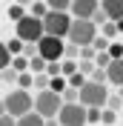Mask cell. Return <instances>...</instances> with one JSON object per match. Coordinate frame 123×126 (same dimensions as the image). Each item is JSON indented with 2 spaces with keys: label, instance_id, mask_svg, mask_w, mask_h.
Listing matches in <instances>:
<instances>
[{
  "label": "cell",
  "instance_id": "9c48e42d",
  "mask_svg": "<svg viewBox=\"0 0 123 126\" xmlns=\"http://www.w3.org/2000/svg\"><path fill=\"white\" fill-rule=\"evenodd\" d=\"M97 0H72V6H69V15L72 17H80V20H89V17L97 12Z\"/></svg>",
  "mask_w": 123,
  "mask_h": 126
},
{
  "label": "cell",
  "instance_id": "cb8c5ba5",
  "mask_svg": "<svg viewBox=\"0 0 123 126\" xmlns=\"http://www.w3.org/2000/svg\"><path fill=\"white\" fill-rule=\"evenodd\" d=\"M77 72V60H63L60 63V75L63 78H69V75H75Z\"/></svg>",
  "mask_w": 123,
  "mask_h": 126
},
{
  "label": "cell",
  "instance_id": "d4e9b609",
  "mask_svg": "<svg viewBox=\"0 0 123 126\" xmlns=\"http://www.w3.org/2000/svg\"><path fill=\"white\" fill-rule=\"evenodd\" d=\"M6 49H9V55H12V57H15V55H20V52H23V40H20V37L9 40V43H6Z\"/></svg>",
  "mask_w": 123,
  "mask_h": 126
},
{
  "label": "cell",
  "instance_id": "2e32d148",
  "mask_svg": "<svg viewBox=\"0 0 123 126\" xmlns=\"http://www.w3.org/2000/svg\"><path fill=\"white\" fill-rule=\"evenodd\" d=\"M92 63H94V66H97V69H106L109 63H112V57H109V52H94Z\"/></svg>",
  "mask_w": 123,
  "mask_h": 126
},
{
  "label": "cell",
  "instance_id": "30bf717a",
  "mask_svg": "<svg viewBox=\"0 0 123 126\" xmlns=\"http://www.w3.org/2000/svg\"><path fill=\"white\" fill-rule=\"evenodd\" d=\"M106 83H112V86H123V57H120V60H112L106 66Z\"/></svg>",
  "mask_w": 123,
  "mask_h": 126
},
{
  "label": "cell",
  "instance_id": "7a4b0ae2",
  "mask_svg": "<svg viewBox=\"0 0 123 126\" xmlns=\"http://www.w3.org/2000/svg\"><path fill=\"white\" fill-rule=\"evenodd\" d=\"M60 106H63V97L57 92H52V89H40V92L34 94V106H31V109L37 112L43 120H49V118H57Z\"/></svg>",
  "mask_w": 123,
  "mask_h": 126
},
{
  "label": "cell",
  "instance_id": "4fadbf2b",
  "mask_svg": "<svg viewBox=\"0 0 123 126\" xmlns=\"http://www.w3.org/2000/svg\"><path fill=\"white\" fill-rule=\"evenodd\" d=\"M29 72H31V75H40V72H46V60H43L40 55L29 57Z\"/></svg>",
  "mask_w": 123,
  "mask_h": 126
},
{
  "label": "cell",
  "instance_id": "ffe728a7",
  "mask_svg": "<svg viewBox=\"0 0 123 126\" xmlns=\"http://www.w3.org/2000/svg\"><path fill=\"white\" fill-rule=\"evenodd\" d=\"M9 66H12V55H9L6 43H0V72H3V69H9Z\"/></svg>",
  "mask_w": 123,
  "mask_h": 126
},
{
  "label": "cell",
  "instance_id": "ab89813d",
  "mask_svg": "<svg viewBox=\"0 0 123 126\" xmlns=\"http://www.w3.org/2000/svg\"><path fill=\"white\" fill-rule=\"evenodd\" d=\"M43 126H60V123H57V118H49V120H43Z\"/></svg>",
  "mask_w": 123,
  "mask_h": 126
},
{
  "label": "cell",
  "instance_id": "44dd1931",
  "mask_svg": "<svg viewBox=\"0 0 123 126\" xmlns=\"http://www.w3.org/2000/svg\"><path fill=\"white\" fill-rule=\"evenodd\" d=\"M26 15V6H17V3H12V6H9V20H20V17Z\"/></svg>",
  "mask_w": 123,
  "mask_h": 126
},
{
  "label": "cell",
  "instance_id": "4316f807",
  "mask_svg": "<svg viewBox=\"0 0 123 126\" xmlns=\"http://www.w3.org/2000/svg\"><path fill=\"white\" fill-rule=\"evenodd\" d=\"M100 26H103V37H106V40H115L117 37V29H115L112 20H106V23H100Z\"/></svg>",
  "mask_w": 123,
  "mask_h": 126
},
{
  "label": "cell",
  "instance_id": "f1b7e54d",
  "mask_svg": "<svg viewBox=\"0 0 123 126\" xmlns=\"http://www.w3.org/2000/svg\"><path fill=\"white\" fill-rule=\"evenodd\" d=\"M0 80H3V83H15V80H17V72L9 66V69H3V72H0Z\"/></svg>",
  "mask_w": 123,
  "mask_h": 126
},
{
  "label": "cell",
  "instance_id": "3957f363",
  "mask_svg": "<svg viewBox=\"0 0 123 126\" xmlns=\"http://www.w3.org/2000/svg\"><path fill=\"white\" fill-rule=\"evenodd\" d=\"M66 37H69V43H75V46H92V40L97 37V26H94L92 20L72 17V26H69V32H66Z\"/></svg>",
  "mask_w": 123,
  "mask_h": 126
},
{
  "label": "cell",
  "instance_id": "7402d4cb",
  "mask_svg": "<svg viewBox=\"0 0 123 126\" xmlns=\"http://www.w3.org/2000/svg\"><path fill=\"white\" fill-rule=\"evenodd\" d=\"M115 120H117V112H115V109H100V123L112 126Z\"/></svg>",
  "mask_w": 123,
  "mask_h": 126
},
{
  "label": "cell",
  "instance_id": "484cf974",
  "mask_svg": "<svg viewBox=\"0 0 123 126\" xmlns=\"http://www.w3.org/2000/svg\"><path fill=\"white\" fill-rule=\"evenodd\" d=\"M20 89H29L31 86V72H17V80H15Z\"/></svg>",
  "mask_w": 123,
  "mask_h": 126
},
{
  "label": "cell",
  "instance_id": "b9f144b4",
  "mask_svg": "<svg viewBox=\"0 0 123 126\" xmlns=\"http://www.w3.org/2000/svg\"><path fill=\"white\" fill-rule=\"evenodd\" d=\"M15 3H17V6H29L31 0H15Z\"/></svg>",
  "mask_w": 123,
  "mask_h": 126
},
{
  "label": "cell",
  "instance_id": "e0dca14e",
  "mask_svg": "<svg viewBox=\"0 0 123 126\" xmlns=\"http://www.w3.org/2000/svg\"><path fill=\"white\" fill-rule=\"evenodd\" d=\"M12 69H15V72H29V57L15 55V57H12Z\"/></svg>",
  "mask_w": 123,
  "mask_h": 126
},
{
  "label": "cell",
  "instance_id": "7bdbcfd3",
  "mask_svg": "<svg viewBox=\"0 0 123 126\" xmlns=\"http://www.w3.org/2000/svg\"><path fill=\"white\" fill-rule=\"evenodd\" d=\"M0 115H6V103L3 100H0Z\"/></svg>",
  "mask_w": 123,
  "mask_h": 126
},
{
  "label": "cell",
  "instance_id": "277c9868",
  "mask_svg": "<svg viewBox=\"0 0 123 126\" xmlns=\"http://www.w3.org/2000/svg\"><path fill=\"white\" fill-rule=\"evenodd\" d=\"M3 103H6V115H12V118H20V115L31 112V106H34V97L29 94V89H15V92H9L6 97H3Z\"/></svg>",
  "mask_w": 123,
  "mask_h": 126
},
{
  "label": "cell",
  "instance_id": "74e56055",
  "mask_svg": "<svg viewBox=\"0 0 123 126\" xmlns=\"http://www.w3.org/2000/svg\"><path fill=\"white\" fill-rule=\"evenodd\" d=\"M0 126H17V118H12V115H0Z\"/></svg>",
  "mask_w": 123,
  "mask_h": 126
},
{
  "label": "cell",
  "instance_id": "5bb4252c",
  "mask_svg": "<svg viewBox=\"0 0 123 126\" xmlns=\"http://www.w3.org/2000/svg\"><path fill=\"white\" fill-rule=\"evenodd\" d=\"M66 86H69V83H66V78H63V75H57V78H49V89H52V92L63 94V92H66Z\"/></svg>",
  "mask_w": 123,
  "mask_h": 126
},
{
  "label": "cell",
  "instance_id": "52a82bcc",
  "mask_svg": "<svg viewBox=\"0 0 123 126\" xmlns=\"http://www.w3.org/2000/svg\"><path fill=\"white\" fill-rule=\"evenodd\" d=\"M34 46H37V55L43 57L46 63H52V60H63V49H66L63 37H54V34H43V37H40Z\"/></svg>",
  "mask_w": 123,
  "mask_h": 126
},
{
  "label": "cell",
  "instance_id": "ba28073f",
  "mask_svg": "<svg viewBox=\"0 0 123 126\" xmlns=\"http://www.w3.org/2000/svg\"><path fill=\"white\" fill-rule=\"evenodd\" d=\"M57 123L60 126H86V106L80 103H63L57 112Z\"/></svg>",
  "mask_w": 123,
  "mask_h": 126
},
{
  "label": "cell",
  "instance_id": "603a6c76",
  "mask_svg": "<svg viewBox=\"0 0 123 126\" xmlns=\"http://www.w3.org/2000/svg\"><path fill=\"white\" fill-rule=\"evenodd\" d=\"M66 83H69L72 89H80L86 83V75H80V72H75V75H69V78H66Z\"/></svg>",
  "mask_w": 123,
  "mask_h": 126
},
{
  "label": "cell",
  "instance_id": "8d00e7d4",
  "mask_svg": "<svg viewBox=\"0 0 123 126\" xmlns=\"http://www.w3.org/2000/svg\"><path fill=\"white\" fill-rule=\"evenodd\" d=\"M20 55L23 57H34L37 55V46H34V43H23V52H20Z\"/></svg>",
  "mask_w": 123,
  "mask_h": 126
},
{
  "label": "cell",
  "instance_id": "6da1fadb",
  "mask_svg": "<svg viewBox=\"0 0 123 126\" xmlns=\"http://www.w3.org/2000/svg\"><path fill=\"white\" fill-rule=\"evenodd\" d=\"M109 97V86L106 83H94V80H86L83 86L77 89V103L86 106V109H103Z\"/></svg>",
  "mask_w": 123,
  "mask_h": 126
},
{
  "label": "cell",
  "instance_id": "1f68e13d",
  "mask_svg": "<svg viewBox=\"0 0 123 126\" xmlns=\"http://www.w3.org/2000/svg\"><path fill=\"white\" fill-rule=\"evenodd\" d=\"M109 43H112V40H106V37H94L92 40V49H94V52H106Z\"/></svg>",
  "mask_w": 123,
  "mask_h": 126
},
{
  "label": "cell",
  "instance_id": "e575fe53",
  "mask_svg": "<svg viewBox=\"0 0 123 126\" xmlns=\"http://www.w3.org/2000/svg\"><path fill=\"white\" fill-rule=\"evenodd\" d=\"M86 123H100V109H86Z\"/></svg>",
  "mask_w": 123,
  "mask_h": 126
},
{
  "label": "cell",
  "instance_id": "8fae6325",
  "mask_svg": "<svg viewBox=\"0 0 123 126\" xmlns=\"http://www.w3.org/2000/svg\"><path fill=\"white\" fill-rule=\"evenodd\" d=\"M100 12L106 15V20H120L123 17V0H103V6H100Z\"/></svg>",
  "mask_w": 123,
  "mask_h": 126
},
{
  "label": "cell",
  "instance_id": "d6a6232c",
  "mask_svg": "<svg viewBox=\"0 0 123 126\" xmlns=\"http://www.w3.org/2000/svg\"><path fill=\"white\" fill-rule=\"evenodd\" d=\"M60 97H63V103H75V100H77V89H72V86H66V92H63Z\"/></svg>",
  "mask_w": 123,
  "mask_h": 126
},
{
  "label": "cell",
  "instance_id": "83f0119b",
  "mask_svg": "<svg viewBox=\"0 0 123 126\" xmlns=\"http://www.w3.org/2000/svg\"><path fill=\"white\" fill-rule=\"evenodd\" d=\"M46 12H49V6H46V3H34V0H31V12H29L31 17H43Z\"/></svg>",
  "mask_w": 123,
  "mask_h": 126
},
{
  "label": "cell",
  "instance_id": "d590c367",
  "mask_svg": "<svg viewBox=\"0 0 123 126\" xmlns=\"http://www.w3.org/2000/svg\"><path fill=\"white\" fill-rule=\"evenodd\" d=\"M92 80H94V83H106V69H97V66H94V72H92Z\"/></svg>",
  "mask_w": 123,
  "mask_h": 126
},
{
  "label": "cell",
  "instance_id": "8992f818",
  "mask_svg": "<svg viewBox=\"0 0 123 126\" xmlns=\"http://www.w3.org/2000/svg\"><path fill=\"white\" fill-rule=\"evenodd\" d=\"M15 29H17V37L23 40V43H37L43 37V20L40 17H31L29 12L15 23Z\"/></svg>",
  "mask_w": 123,
  "mask_h": 126
},
{
  "label": "cell",
  "instance_id": "f546056e",
  "mask_svg": "<svg viewBox=\"0 0 123 126\" xmlns=\"http://www.w3.org/2000/svg\"><path fill=\"white\" fill-rule=\"evenodd\" d=\"M77 72H80V75H92V72H94V63L92 60H77Z\"/></svg>",
  "mask_w": 123,
  "mask_h": 126
},
{
  "label": "cell",
  "instance_id": "5b68a950",
  "mask_svg": "<svg viewBox=\"0 0 123 126\" xmlns=\"http://www.w3.org/2000/svg\"><path fill=\"white\" fill-rule=\"evenodd\" d=\"M40 20H43V34H54V37H66V32L72 26V15L69 12H52L49 9Z\"/></svg>",
  "mask_w": 123,
  "mask_h": 126
},
{
  "label": "cell",
  "instance_id": "836d02e7",
  "mask_svg": "<svg viewBox=\"0 0 123 126\" xmlns=\"http://www.w3.org/2000/svg\"><path fill=\"white\" fill-rule=\"evenodd\" d=\"M46 75H49V78H57V75H60V63H57V60L46 63Z\"/></svg>",
  "mask_w": 123,
  "mask_h": 126
},
{
  "label": "cell",
  "instance_id": "4dcf8cb0",
  "mask_svg": "<svg viewBox=\"0 0 123 126\" xmlns=\"http://www.w3.org/2000/svg\"><path fill=\"white\" fill-rule=\"evenodd\" d=\"M103 109H123V100H120V97H117V94H115V97H112V94H109V97H106V106H103Z\"/></svg>",
  "mask_w": 123,
  "mask_h": 126
},
{
  "label": "cell",
  "instance_id": "9a60e30c",
  "mask_svg": "<svg viewBox=\"0 0 123 126\" xmlns=\"http://www.w3.org/2000/svg\"><path fill=\"white\" fill-rule=\"evenodd\" d=\"M106 52H109V57H112V60H120V57H123V43H120V40H112Z\"/></svg>",
  "mask_w": 123,
  "mask_h": 126
},
{
  "label": "cell",
  "instance_id": "d6986e66",
  "mask_svg": "<svg viewBox=\"0 0 123 126\" xmlns=\"http://www.w3.org/2000/svg\"><path fill=\"white\" fill-rule=\"evenodd\" d=\"M31 86H37V92H40V89H49V75H46V72L31 75Z\"/></svg>",
  "mask_w": 123,
  "mask_h": 126
},
{
  "label": "cell",
  "instance_id": "f35d334b",
  "mask_svg": "<svg viewBox=\"0 0 123 126\" xmlns=\"http://www.w3.org/2000/svg\"><path fill=\"white\" fill-rule=\"evenodd\" d=\"M89 20H92L94 26H97V23H106V15H103V12H100V9H97V12H94V15L89 17Z\"/></svg>",
  "mask_w": 123,
  "mask_h": 126
},
{
  "label": "cell",
  "instance_id": "60d3db41",
  "mask_svg": "<svg viewBox=\"0 0 123 126\" xmlns=\"http://www.w3.org/2000/svg\"><path fill=\"white\" fill-rule=\"evenodd\" d=\"M115 29L120 32V34H123V17H120V20H115Z\"/></svg>",
  "mask_w": 123,
  "mask_h": 126
},
{
  "label": "cell",
  "instance_id": "ac0fdd59",
  "mask_svg": "<svg viewBox=\"0 0 123 126\" xmlns=\"http://www.w3.org/2000/svg\"><path fill=\"white\" fill-rule=\"evenodd\" d=\"M46 6L52 9V12H69L72 0H46Z\"/></svg>",
  "mask_w": 123,
  "mask_h": 126
},
{
  "label": "cell",
  "instance_id": "7c38bea8",
  "mask_svg": "<svg viewBox=\"0 0 123 126\" xmlns=\"http://www.w3.org/2000/svg\"><path fill=\"white\" fill-rule=\"evenodd\" d=\"M17 126H43V118L31 109V112H26V115H20V118H17Z\"/></svg>",
  "mask_w": 123,
  "mask_h": 126
},
{
  "label": "cell",
  "instance_id": "f6af8a7d",
  "mask_svg": "<svg viewBox=\"0 0 123 126\" xmlns=\"http://www.w3.org/2000/svg\"><path fill=\"white\" fill-rule=\"evenodd\" d=\"M34 3H46V0H34Z\"/></svg>",
  "mask_w": 123,
  "mask_h": 126
},
{
  "label": "cell",
  "instance_id": "ee69618b",
  "mask_svg": "<svg viewBox=\"0 0 123 126\" xmlns=\"http://www.w3.org/2000/svg\"><path fill=\"white\" fill-rule=\"evenodd\" d=\"M117 97H120V100H123V86H117Z\"/></svg>",
  "mask_w": 123,
  "mask_h": 126
}]
</instances>
